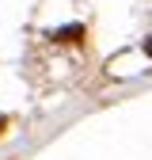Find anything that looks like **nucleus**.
Here are the masks:
<instances>
[{"label": "nucleus", "instance_id": "nucleus-1", "mask_svg": "<svg viewBox=\"0 0 152 160\" xmlns=\"http://www.w3.org/2000/svg\"><path fill=\"white\" fill-rule=\"evenodd\" d=\"M145 53H148V57H152V38H148V42H145Z\"/></svg>", "mask_w": 152, "mask_h": 160}]
</instances>
